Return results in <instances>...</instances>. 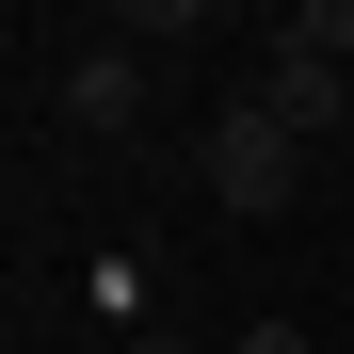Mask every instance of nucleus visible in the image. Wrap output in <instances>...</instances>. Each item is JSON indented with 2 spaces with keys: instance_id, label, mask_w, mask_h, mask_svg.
Segmentation results:
<instances>
[{
  "instance_id": "1",
  "label": "nucleus",
  "mask_w": 354,
  "mask_h": 354,
  "mask_svg": "<svg viewBox=\"0 0 354 354\" xmlns=\"http://www.w3.org/2000/svg\"><path fill=\"white\" fill-rule=\"evenodd\" d=\"M194 194H209L225 225H274L290 194H306V145H290V129H274L258 97H225L209 129H194Z\"/></svg>"
},
{
  "instance_id": "2",
  "label": "nucleus",
  "mask_w": 354,
  "mask_h": 354,
  "mask_svg": "<svg viewBox=\"0 0 354 354\" xmlns=\"http://www.w3.org/2000/svg\"><path fill=\"white\" fill-rule=\"evenodd\" d=\"M48 113H65L81 145H145V48H81V65L48 81Z\"/></svg>"
},
{
  "instance_id": "3",
  "label": "nucleus",
  "mask_w": 354,
  "mask_h": 354,
  "mask_svg": "<svg viewBox=\"0 0 354 354\" xmlns=\"http://www.w3.org/2000/svg\"><path fill=\"white\" fill-rule=\"evenodd\" d=\"M258 113L290 145H322V129H354V65H322V48H290L274 32V65H258Z\"/></svg>"
},
{
  "instance_id": "4",
  "label": "nucleus",
  "mask_w": 354,
  "mask_h": 354,
  "mask_svg": "<svg viewBox=\"0 0 354 354\" xmlns=\"http://www.w3.org/2000/svg\"><path fill=\"white\" fill-rule=\"evenodd\" d=\"M274 32H290V48H322V65H354V0H290Z\"/></svg>"
},
{
  "instance_id": "5",
  "label": "nucleus",
  "mask_w": 354,
  "mask_h": 354,
  "mask_svg": "<svg viewBox=\"0 0 354 354\" xmlns=\"http://www.w3.org/2000/svg\"><path fill=\"white\" fill-rule=\"evenodd\" d=\"M225 354H306V322H242V338H225Z\"/></svg>"
},
{
  "instance_id": "6",
  "label": "nucleus",
  "mask_w": 354,
  "mask_h": 354,
  "mask_svg": "<svg viewBox=\"0 0 354 354\" xmlns=\"http://www.w3.org/2000/svg\"><path fill=\"white\" fill-rule=\"evenodd\" d=\"M113 354H194V338H177V322H129V338H113Z\"/></svg>"
}]
</instances>
